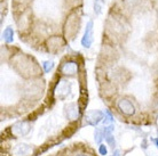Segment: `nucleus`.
<instances>
[{
  "instance_id": "7ed1b4c3",
  "label": "nucleus",
  "mask_w": 158,
  "mask_h": 156,
  "mask_svg": "<svg viewBox=\"0 0 158 156\" xmlns=\"http://www.w3.org/2000/svg\"><path fill=\"white\" fill-rule=\"evenodd\" d=\"M118 108L123 114H125L127 116H131L135 113V107L128 99H120L118 102Z\"/></svg>"
},
{
  "instance_id": "423d86ee",
  "label": "nucleus",
  "mask_w": 158,
  "mask_h": 156,
  "mask_svg": "<svg viewBox=\"0 0 158 156\" xmlns=\"http://www.w3.org/2000/svg\"><path fill=\"white\" fill-rule=\"evenodd\" d=\"M33 152V148L31 146L27 144H21L19 145L15 149H14V154L16 156H30Z\"/></svg>"
},
{
  "instance_id": "6e6552de",
  "label": "nucleus",
  "mask_w": 158,
  "mask_h": 156,
  "mask_svg": "<svg viewBox=\"0 0 158 156\" xmlns=\"http://www.w3.org/2000/svg\"><path fill=\"white\" fill-rule=\"evenodd\" d=\"M4 39L6 42H12L13 41V37H14V32H13V29L12 27H7L6 30L4 31Z\"/></svg>"
},
{
  "instance_id": "f03ea898",
  "label": "nucleus",
  "mask_w": 158,
  "mask_h": 156,
  "mask_svg": "<svg viewBox=\"0 0 158 156\" xmlns=\"http://www.w3.org/2000/svg\"><path fill=\"white\" fill-rule=\"evenodd\" d=\"M31 130V127L29 124V122L22 121L17 122L16 124L12 127V132L16 136H27Z\"/></svg>"
},
{
  "instance_id": "dca6fc26",
  "label": "nucleus",
  "mask_w": 158,
  "mask_h": 156,
  "mask_svg": "<svg viewBox=\"0 0 158 156\" xmlns=\"http://www.w3.org/2000/svg\"><path fill=\"white\" fill-rule=\"evenodd\" d=\"M155 142H156V146H157V148H158V139H155Z\"/></svg>"
},
{
  "instance_id": "20e7f679",
  "label": "nucleus",
  "mask_w": 158,
  "mask_h": 156,
  "mask_svg": "<svg viewBox=\"0 0 158 156\" xmlns=\"http://www.w3.org/2000/svg\"><path fill=\"white\" fill-rule=\"evenodd\" d=\"M61 72L63 75L67 76H72L78 72V65L75 62H67L64 63L62 67H61Z\"/></svg>"
},
{
  "instance_id": "f3484780",
  "label": "nucleus",
  "mask_w": 158,
  "mask_h": 156,
  "mask_svg": "<svg viewBox=\"0 0 158 156\" xmlns=\"http://www.w3.org/2000/svg\"><path fill=\"white\" fill-rule=\"evenodd\" d=\"M77 156H86V155H77Z\"/></svg>"
},
{
  "instance_id": "9b49d317",
  "label": "nucleus",
  "mask_w": 158,
  "mask_h": 156,
  "mask_svg": "<svg viewBox=\"0 0 158 156\" xmlns=\"http://www.w3.org/2000/svg\"><path fill=\"white\" fill-rule=\"evenodd\" d=\"M54 66V63L53 62H45L44 63V68H45V72H49V71L53 68Z\"/></svg>"
},
{
  "instance_id": "1a4fd4ad",
  "label": "nucleus",
  "mask_w": 158,
  "mask_h": 156,
  "mask_svg": "<svg viewBox=\"0 0 158 156\" xmlns=\"http://www.w3.org/2000/svg\"><path fill=\"white\" fill-rule=\"evenodd\" d=\"M94 138H95V141H96L98 144H100V142H101V140L104 138V130H103V129H96Z\"/></svg>"
},
{
  "instance_id": "9d476101",
  "label": "nucleus",
  "mask_w": 158,
  "mask_h": 156,
  "mask_svg": "<svg viewBox=\"0 0 158 156\" xmlns=\"http://www.w3.org/2000/svg\"><path fill=\"white\" fill-rule=\"evenodd\" d=\"M104 138H106L107 142L109 144V146L114 148V147L116 146V141H115V138H114V135H112L111 132L110 133H107V135L104 136Z\"/></svg>"
},
{
  "instance_id": "f257e3e1",
  "label": "nucleus",
  "mask_w": 158,
  "mask_h": 156,
  "mask_svg": "<svg viewBox=\"0 0 158 156\" xmlns=\"http://www.w3.org/2000/svg\"><path fill=\"white\" fill-rule=\"evenodd\" d=\"M92 42H93V22L89 21L86 24V29H85L84 37L83 39H81V45L85 48H89Z\"/></svg>"
},
{
  "instance_id": "4468645a",
  "label": "nucleus",
  "mask_w": 158,
  "mask_h": 156,
  "mask_svg": "<svg viewBox=\"0 0 158 156\" xmlns=\"http://www.w3.org/2000/svg\"><path fill=\"white\" fill-rule=\"evenodd\" d=\"M126 1L127 5H130V6H134V5H138L140 2V0H125Z\"/></svg>"
},
{
  "instance_id": "f8f14e48",
  "label": "nucleus",
  "mask_w": 158,
  "mask_h": 156,
  "mask_svg": "<svg viewBox=\"0 0 158 156\" xmlns=\"http://www.w3.org/2000/svg\"><path fill=\"white\" fill-rule=\"evenodd\" d=\"M101 9H102V6L100 4V0H96L95 1V5H94V12L99 15L100 13H101Z\"/></svg>"
},
{
  "instance_id": "0eeeda50",
  "label": "nucleus",
  "mask_w": 158,
  "mask_h": 156,
  "mask_svg": "<svg viewBox=\"0 0 158 156\" xmlns=\"http://www.w3.org/2000/svg\"><path fill=\"white\" fill-rule=\"evenodd\" d=\"M103 119V113L102 112H99V111H96V112H92L88 116H87V120H88V123L92 125H96L99 123L101 120Z\"/></svg>"
},
{
  "instance_id": "ddd939ff",
  "label": "nucleus",
  "mask_w": 158,
  "mask_h": 156,
  "mask_svg": "<svg viewBox=\"0 0 158 156\" xmlns=\"http://www.w3.org/2000/svg\"><path fill=\"white\" fill-rule=\"evenodd\" d=\"M99 152H100V154L101 155H107V153H108V150H107V147L104 146V145H100L99 146Z\"/></svg>"
},
{
  "instance_id": "2eb2a0df",
  "label": "nucleus",
  "mask_w": 158,
  "mask_h": 156,
  "mask_svg": "<svg viewBox=\"0 0 158 156\" xmlns=\"http://www.w3.org/2000/svg\"><path fill=\"white\" fill-rule=\"evenodd\" d=\"M114 156H120V153H119V150H115V152H114Z\"/></svg>"
},
{
  "instance_id": "39448f33",
  "label": "nucleus",
  "mask_w": 158,
  "mask_h": 156,
  "mask_svg": "<svg viewBox=\"0 0 158 156\" xmlns=\"http://www.w3.org/2000/svg\"><path fill=\"white\" fill-rule=\"evenodd\" d=\"M65 113H67V116L70 121H75L79 117V107L77 104L75 103H71L65 107Z\"/></svg>"
}]
</instances>
